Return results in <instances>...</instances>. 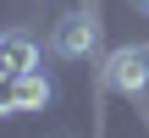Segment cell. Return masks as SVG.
I'll list each match as a JSON object with an SVG mask.
<instances>
[{
  "instance_id": "8992f818",
  "label": "cell",
  "mask_w": 149,
  "mask_h": 138,
  "mask_svg": "<svg viewBox=\"0 0 149 138\" xmlns=\"http://www.w3.org/2000/svg\"><path fill=\"white\" fill-rule=\"evenodd\" d=\"M133 6H138V11H144V17H149V0H133Z\"/></svg>"
},
{
  "instance_id": "7a4b0ae2",
  "label": "cell",
  "mask_w": 149,
  "mask_h": 138,
  "mask_svg": "<svg viewBox=\"0 0 149 138\" xmlns=\"http://www.w3.org/2000/svg\"><path fill=\"white\" fill-rule=\"evenodd\" d=\"M105 89H116V94H144L149 89V50L144 44H127V50L105 55Z\"/></svg>"
},
{
  "instance_id": "52a82bcc",
  "label": "cell",
  "mask_w": 149,
  "mask_h": 138,
  "mask_svg": "<svg viewBox=\"0 0 149 138\" xmlns=\"http://www.w3.org/2000/svg\"><path fill=\"white\" fill-rule=\"evenodd\" d=\"M55 138H72V133H55Z\"/></svg>"
},
{
  "instance_id": "5b68a950",
  "label": "cell",
  "mask_w": 149,
  "mask_h": 138,
  "mask_svg": "<svg viewBox=\"0 0 149 138\" xmlns=\"http://www.w3.org/2000/svg\"><path fill=\"white\" fill-rule=\"evenodd\" d=\"M0 116H17V83H11V72H0Z\"/></svg>"
},
{
  "instance_id": "6da1fadb",
  "label": "cell",
  "mask_w": 149,
  "mask_h": 138,
  "mask_svg": "<svg viewBox=\"0 0 149 138\" xmlns=\"http://www.w3.org/2000/svg\"><path fill=\"white\" fill-rule=\"evenodd\" d=\"M50 50L66 55V61L100 55V22H94V11H66V17L50 28Z\"/></svg>"
},
{
  "instance_id": "3957f363",
  "label": "cell",
  "mask_w": 149,
  "mask_h": 138,
  "mask_svg": "<svg viewBox=\"0 0 149 138\" xmlns=\"http://www.w3.org/2000/svg\"><path fill=\"white\" fill-rule=\"evenodd\" d=\"M39 66V44L28 39V33H0V72H33Z\"/></svg>"
},
{
  "instance_id": "277c9868",
  "label": "cell",
  "mask_w": 149,
  "mask_h": 138,
  "mask_svg": "<svg viewBox=\"0 0 149 138\" xmlns=\"http://www.w3.org/2000/svg\"><path fill=\"white\" fill-rule=\"evenodd\" d=\"M11 83H17V111H44V105H50V94H55V89H50V77H44L39 66H33V72H17Z\"/></svg>"
}]
</instances>
